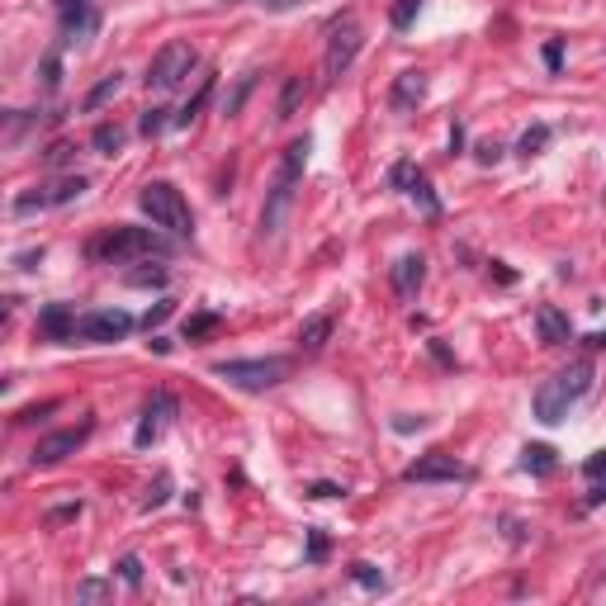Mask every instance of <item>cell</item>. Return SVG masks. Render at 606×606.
Returning <instances> with one entry per match:
<instances>
[{"label": "cell", "instance_id": "6", "mask_svg": "<svg viewBox=\"0 0 606 606\" xmlns=\"http://www.w3.org/2000/svg\"><path fill=\"white\" fill-rule=\"evenodd\" d=\"M95 431V417H81L76 427H62V431H48V436H38V446L29 460L38 464V469H48V464H62L67 455H76V450L86 446V436Z\"/></svg>", "mask_w": 606, "mask_h": 606}, {"label": "cell", "instance_id": "13", "mask_svg": "<svg viewBox=\"0 0 606 606\" xmlns=\"http://www.w3.org/2000/svg\"><path fill=\"white\" fill-rule=\"evenodd\" d=\"M427 100V72H403L389 90V105L393 114H412V109Z\"/></svg>", "mask_w": 606, "mask_h": 606}, {"label": "cell", "instance_id": "27", "mask_svg": "<svg viewBox=\"0 0 606 606\" xmlns=\"http://www.w3.org/2000/svg\"><path fill=\"white\" fill-rule=\"evenodd\" d=\"M166 124H176V119H166V109H143V119H138V133H143V138H157Z\"/></svg>", "mask_w": 606, "mask_h": 606}, {"label": "cell", "instance_id": "24", "mask_svg": "<svg viewBox=\"0 0 606 606\" xmlns=\"http://www.w3.org/2000/svg\"><path fill=\"white\" fill-rule=\"evenodd\" d=\"M218 313H190L185 318V341H199V337H209V332H218Z\"/></svg>", "mask_w": 606, "mask_h": 606}, {"label": "cell", "instance_id": "10", "mask_svg": "<svg viewBox=\"0 0 606 606\" xmlns=\"http://www.w3.org/2000/svg\"><path fill=\"white\" fill-rule=\"evenodd\" d=\"M86 195V176H67L57 185H43V190H29V195L15 199V214H34V209H57V204H72V199Z\"/></svg>", "mask_w": 606, "mask_h": 606}, {"label": "cell", "instance_id": "8", "mask_svg": "<svg viewBox=\"0 0 606 606\" xmlns=\"http://www.w3.org/2000/svg\"><path fill=\"white\" fill-rule=\"evenodd\" d=\"M360 43H365V34H360V24L351 15L346 19H337L332 24V38H327V76H346L351 72V62H356V53H360Z\"/></svg>", "mask_w": 606, "mask_h": 606}, {"label": "cell", "instance_id": "20", "mask_svg": "<svg viewBox=\"0 0 606 606\" xmlns=\"http://www.w3.org/2000/svg\"><path fill=\"white\" fill-rule=\"evenodd\" d=\"M583 474L592 479V493H588L592 507H597V502H606V450H597V455L583 464Z\"/></svg>", "mask_w": 606, "mask_h": 606}, {"label": "cell", "instance_id": "5", "mask_svg": "<svg viewBox=\"0 0 606 606\" xmlns=\"http://www.w3.org/2000/svg\"><path fill=\"white\" fill-rule=\"evenodd\" d=\"M195 62L199 53L190 48V43H166L157 57H152V67H147V90H176L185 76L195 72Z\"/></svg>", "mask_w": 606, "mask_h": 606}, {"label": "cell", "instance_id": "2", "mask_svg": "<svg viewBox=\"0 0 606 606\" xmlns=\"http://www.w3.org/2000/svg\"><path fill=\"white\" fill-rule=\"evenodd\" d=\"M86 251H90V261H100V266H128V261H138V256H161L166 242H161L152 228H128V223H119V228L100 232Z\"/></svg>", "mask_w": 606, "mask_h": 606}, {"label": "cell", "instance_id": "21", "mask_svg": "<svg viewBox=\"0 0 606 606\" xmlns=\"http://www.w3.org/2000/svg\"><path fill=\"white\" fill-rule=\"evenodd\" d=\"M90 143H95V152H100V157H114V152L124 147V128H119V124H100Z\"/></svg>", "mask_w": 606, "mask_h": 606}, {"label": "cell", "instance_id": "30", "mask_svg": "<svg viewBox=\"0 0 606 606\" xmlns=\"http://www.w3.org/2000/svg\"><path fill=\"white\" fill-rule=\"evenodd\" d=\"M166 493H171V474H157V483H152V488H147L143 507H161V502H166Z\"/></svg>", "mask_w": 606, "mask_h": 606}, {"label": "cell", "instance_id": "9", "mask_svg": "<svg viewBox=\"0 0 606 606\" xmlns=\"http://www.w3.org/2000/svg\"><path fill=\"white\" fill-rule=\"evenodd\" d=\"M128 332H133V313H124V308H95V313H86V318H76V337L81 341H124Z\"/></svg>", "mask_w": 606, "mask_h": 606}, {"label": "cell", "instance_id": "22", "mask_svg": "<svg viewBox=\"0 0 606 606\" xmlns=\"http://www.w3.org/2000/svg\"><path fill=\"white\" fill-rule=\"evenodd\" d=\"M209 95H214V76H204V86H199V95H195V100H190V105H185V109L176 114V128L195 124V119H199V109L209 105Z\"/></svg>", "mask_w": 606, "mask_h": 606}, {"label": "cell", "instance_id": "12", "mask_svg": "<svg viewBox=\"0 0 606 606\" xmlns=\"http://www.w3.org/2000/svg\"><path fill=\"white\" fill-rule=\"evenodd\" d=\"M393 185H398L403 195L422 199V209H427V214H441V199L431 195V180H427V171H422V166H412V161H398V166H393Z\"/></svg>", "mask_w": 606, "mask_h": 606}, {"label": "cell", "instance_id": "14", "mask_svg": "<svg viewBox=\"0 0 606 606\" xmlns=\"http://www.w3.org/2000/svg\"><path fill=\"white\" fill-rule=\"evenodd\" d=\"M427 280V261L408 251V256H398V266H393V289H398V299H417V289Z\"/></svg>", "mask_w": 606, "mask_h": 606}, {"label": "cell", "instance_id": "18", "mask_svg": "<svg viewBox=\"0 0 606 606\" xmlns=\"http://www.w3.org/2000/svg\"><path fill=\"white\" fill-rule=\"evenodd\" d=\"M303 95H308V86H303V76H285V90H280V105H275V119H294V109L303 105Z\"/></svg>", "mask_w": 606, "mask_h": 606}, {"label": "cell", "instance_id": "3", "mask_svg": "<svg viewBox=\"0 0 606 606\" xmlns=\"http://www.w3.org/2000/svg\"><path fill=\"white\" fill-rule=\"evenodd\" d=\"M138 209L152 218V228H166L171 237H190L195 232L185 195H180L176 185H166V180H147L143 190H138Z\"/></svg>", "mask_w": 606, "mask_h": 606}, {"label": "cell", "instance_id": "33", "mask_svg": "<svg viewBox=\"0 0 606 606\" xmlns=\"http://www.w3.org/2000/svg\"><path fill=\"white\" fill-rule=\"evenodd\" d=\"M251 86H256V72H247V76H242V86L232 90V100H228V114H237V109H242V100H247V95H251Z\"/></svg>", "mask_w": 606, "mask_h": 606}, {"label": "cell", "instance_id": "19", "mask_svg": "<svg viewBox=\"0 0 606 606\" xmlns=\"http://www.w3.org/2000/svg\"><path fill=\"white\" fill-rule=\"evenodd\" d=\"M521 469H526V474H535V479L554 474V450L550 446H526V450H521Z\"/></svg>", "mask_w": 606, "mask_h": 606}, {"label": "cell", "instance_id": "31", "mask_svg": "<svg viewBox=\"0 0 606 606\" xmlns=\"http://www.w3.org/2000/svg\"><path fill=\"white\" fill-rule=\"evenodd\" d=\"M128 285H166V266L138 270V275H128Z\"/></svg>", "mask_w": 606, "mask_h": 606}, {"label": "cell", "instance_id": "26", "mask_svg": "<svg viewBox=\"0 0 606 606\" xmlns=\"http://www.w3.org/2000/svg\"><path fill=\"white\" fill-rule=\"evenodd\" d=\"M109 592H114V583H105V578H86V583H76V602H105Z\"/></svg>", "mask_w": 606, "mask_h": 606}, {"label": "cell", "instance_id": "17", "mask_svg": "<svg viewBox=\"0 0 606 606\" xmlns=\"http://www.w3.org/2000/svg\"><path fill=\"white\" fill-rule=\"evenodd\" d=\"M327 337H332V318H327V313H318V318H308L299 327V351H308V356H313V351H322V346H327Z\"/></svg>", "mask_w": 606, "mask_h": 606}, {"label": "cell", "instance_id": "28", "mask_svg": "<svg viewBox=\"0 0 606 606\" xmlns=\"http://www.w3.org/2000/svg\"><path fill=\"white\" fill-rule=\"evenodd\" d=\"M351 578H356L360 588H370V592H384V573H379L375 564H351Z\"/></svg>", "mask_w": 606, "mask_h": 606}, {"label": "cell", "instance_id": "42", "mask_svg": "<svg viewBox=\"0 0 606 606\" xmlns=\"http://www.w3.org/2000/svg\"><path fill=\"white\" fill-rule=\"evenodd\" d=\"M498 152H502L498 143H483V147H479V157H483V161H498Z\"/></svg>", "mask_w": 606, "mask_h": 606}, {"label": "cell", "instance_id": "23", "mask_svg": "<svg viewBox=\"0 0 606 606\" xmlns=\"http://www.w3.org/2000/svg\"><path fill=\"white\" fill-rule=\"evenodd\" d=\"M545 143H550V124H535V128H526V133H521L517 152H521V157H540V152H545Z\"/></svg>", "mask_w": 606, "mask_h": 606}, {"label": "cell", "instance_id": "7", "mask_svg": "<svg viewBox=\"0 0 606 606\" xmlns=\"http://www.w3.org/2000/svg\"><path fill=\"white\" fill-rule=\"evenodd\" d=\"M403 479L408 483H469L474 469L464 460H455V455H446V450H431V455H422V460H412L403 469Z\"/></svg>", "mask_w": 606, "mask_h": 606}, {"label": "cell", "instance_id": "15", "mask_svg": "<svg viewBox=\"0 0 606 606\" xmlns=\"http://www.w3.org/2000/svg\"><path fill=\"white\" fill-rule=\"evenodd\" d=\"M535 327H540V341H545V346H564V341H569V318H564L554 303H540V308H535Z\"/></svg>", "mask_w": 606, "mask_h": 606}, {"label": "cell", "instance_id": "36", "mask_svg": "<svg viewBox=\"0 0 606 606\" xmlns=\"http://www.w3.org/2000/svg\"><path fill=\"white\" fill-rule=\"evenodd\" d=\"M308 559H327V535L322 531L308 535Z\"/></svg>", "mask_w": 606, "mask_h": 606}, {"label": "cell", "instance_id": "29", "mask_svg": "<svg viewBox=\"0 0 606 606\" xmlns=\"http://www.w3.org/2000/svg\"><path fill=\"white\" fill-rule=\"evenodd\" d=\"M417 10H422V0H398V5H393V15H389V19H393V29H408Z\"/></svg>", "mask_w": 606, "mask_h": 606}, {"label": "cell", "instance_id": "35", "mask_svg": "<svg viewBox=\"0 0 606 606\" xmlns=\"http://www.w3.org/2000/svg\"><path fill=\"white\" fill-rule=\"evenodd\" d=\"M545 67H550V72H559V67H564V43H559V38H554V43H545Z\"/></svg>", "mask_w": 606, "mask_h": 606}, {"label": "cell", "instance_id": "43", "mask_svg": "<svg viewBox=\"0 0 606 606\" xmlns=\"http://www.w3.org/2000/svg\"><path fill=\"white\" fill-rule=\"evenodd\" d=\"M588 346H592V351H606V332H592Z\"/></svg>", "mask_w": 606, "mask_h": 606}, {"label": "cell", "instance_id": "25", "mask_svg": "<svg viewBox=\"0 0 606 606\" xmlns=\"http://www.w3.org/2000/svg\"><path fill=\"white\" fill-rule=\"evenodd\" d=\"M119 86H124V76H119V72H109L105 81H100V86H95V90L86 95V109H100L105 100H114V95H119Z\"/></svg>", "mask_w": 606, "mask_h": 606}, {"label": "cell", "instance_id": "38", "mask_svg": "<svg viewBox=\"0 0 606 606\" xmlns=\"http://www.w3.org/2000/svg\"><path fill=\"white\" fill-rule=\"evenodd\" d=\"M171 318V303H157V308H152V313H147V332H152V327H157V322H166Z\"/></svg>", "mask_w": 606, "mask_h": 606}, {"label": "cell", "instance_id": "32", "mask_svg": "<svg viewBox=\"0 0 606 606\" xmlns=\"http://www.w3.org/2000/svg\"><path fill=\"white\" fill-rule=\"evenodd\" d=\"M119 578H124L128 588H138V583H143V564H138V559H133V554H128L124 564H119Z\"/></svg>", "mask_w": 606, "mask_h": 606}, {"label": "cell", "instance_id": "16", "mask_svg": "<svg viewBox=\"0 0 606 606\" xmlns=\"http://www.w3.org/2000/svg\"><path fill=\"white\" fill-rule=\"evenodd\" d=\"M38 327L48 332V337H57V341H67V337H76V313L67 308V303H53L43 318H38Z\"/></svg>", "mask_w": 606, "mask_h": 606}, {"label": "cell", "instance_id": "39", "mask_svg": "<svg viewBox=\"0 0 606 606\" xmlns=\"http://www.w3.org/2000/svg\"><path fill=\"white\" fill-rule=\"evenodd\" d=\"M72 157V143H53V152H48V161H53V166H62V161Z\"/></svg>", "mask_w": 606, "mask_h": 606}, {"label": "cell", "instance_id": "41", "mask_svg": "<svg viewBox=\"0 0 606 606\" xmlns=\"http://www.w3.org/2000/svg\"><path fill=\"white\" fill-rule=\"evenodd\" d=\"M460 147H464V128L455 124V128H450V152H460Z\"/></svg>", "mask_w": 606, "mask_h": 606}, {"label": "cell", "instance_id": "40", "mask_svg": "<svg viewBox=\"0 0 606 606\" xmlns=\"http://www.w3.org/2000/svg\"><path fill=\"white\" fill-rule=\"evenodd\" d=\"M67 517H81V502H72V507H57V512H48V521H67Z\"/></svg>", "mask_w": 606, "mask_h": 606}, {"label": "cell", "instance_id": "11", "mask_svg": "<svg viewBox=\"0 0 606 606\" xmlns=\"http://www.w3.org/2000/svg\"><path fill=\"white\" fill-rule=\"evenodd\" d=\"M176 417V398L166 389H157L152 398H147V408H143V422H138V431H133V446L147 450L152 441H157L161 431H166V422Z\"/></svg>", "mask_w": 606, "mask_h": 606}, {"label": "cell", "instance_id": "1", "mask_svg": "<svg viewBox=\"0 0 606 606\" xmlns=\"http://www.w3.org/2000/svg\"><path fill=\"white\" fill-rule=\"evenodd\" d=\"M592 360H573V365H564L559 375H550L540 389H535V417L545 422V427H554V422H564L569 417V408L578 403V398H588L592 389Z\"/></svg>", "mask_w": 606, "mask_h": 606}, {"label": "cell", "instance_id": "34", "mask_svg": "<svg viewBox=\"0 0 606 606\" xmlns=\"http://www.w3.org/2000/svg\"><path fill=\"white\" fill-rule=\"evenodd\" d=\"M57 408V398H48V403H34V408H19L15 412V422H38L43 412H53Z\"/></svg>", "mask_w": 606, "mask_h": 606}, {"label": "cell", "instance_id": "37", "mask_svg": "<svg viewBox=\"0 0 606 606\" xmlns=\"http://www.w3.org/2000/svg\"><path fill=\"white\" fill-rule=\"evenodd\" d=\"M341 493H346V488H337V483H313V498H341Z\"/></svg>", "mask_w": 606, "mask_h": 606}, {"label": "cell", "instance_id": "4", "mask_svg": "<svg viewBox=\"0 0 606 606\" xmlns=\"http://www.w3.org/2000/svg\"><path fill=\"white\" fill-rule=\"evenodd\" d=\"M214 375L228 379L232 389L266 393V389H275V384L289 375V360H280V356H266V360H218Z\"/></svg>", "mask_w": 606, "mask_h": 606}]
</instances>
